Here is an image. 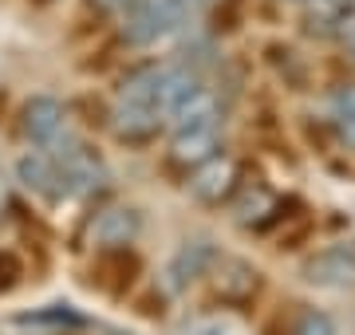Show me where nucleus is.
I'll list each match as a JSON object with an SVG mask.
<instances>
[{"label": "nucleus", "mask_w": 355, "mask_h": 335, "mask_svg": "<svg viewBox=\"0 0 355 335\" xmlns=\"http://www.w3.org/2000/svg\"><path fill=\"white\" fill-rule=\"evenodd\" d=\"M123 16H127V20H123L127 44L146 48V44H154V39L170 36V32L182 24L186 8H182V0H130V8Z\"/></svg>", "instance_id": "nucleus-1"}, {"label": "nucleus", "mask_w": 355, "mask_h": 335, "mask_svg": "<svg viewBox=\"0 0 355 335\" xmlns=\"http://www.w3.org/2000/svg\"><path fill=\"white\" fill-rule=\"evenodd\" d=\"M55 166H60V174H64V190L76 194V197L99 194V190H107V181H111L103 158L95 154L91 146L76 142V138H64V146L55 150Z\"/></svg>", "instance_id": "nucleus-2"}, {"label": "nucleus", "mask_w": 355, "mask_h": 335, "mask_svg": "<svg viewBox=\"0 0 355 335\" xmlns=\"http://www.w3.org/2000/svg\"><path fill=\"white\" fill-rule=\"evenodd\" d=\"M304 280L320 288H355V241L316 253L304 264Z\"/></svg>", "instance_id": "nucleus-3"}, {"label": "nucleus", "mask_w": 355, "mask_h": 335, "mask_svg": "<svg viewBox=\"0 0 355 335\" xmlns=\"http://www.w3.org/2000/svg\"><path fill=\"white\" fill-rule=\"evenodd\" d=\"M221 150V123H198V127H178L170 142V162L178 166H202Z\"/></svg>", "instance_id": "nucleus-4"}, {"label": "nucleus", "mask_w": 355, "mask_h": 335, "mask_svg": "<svg viewBox=\"0 0 355 335\" xmlns=\"http://www.w3.org/2000/svg\"><path fill=\"white\" fill-rule=\"evenodd\" d=\"M190 190L202 201H221L237 190V162L225 154H214L209 162L193 166V178H190Z\"/></svg>", "instance_id": "nucleus-5"}, {"label": "nucleus", "mask_w": 355, "mask_h": 335, "mask_svg": "<svg viewBox=\"0 0 355 335\" xmlns=\"http://www.w3.org/2000/svg\"><path fill=\"white\" fill-rule=\"evenodd\" d=\"M119 103L158 107V111H162V67L158 64H139L135 71H127L123 83H119Z\"/></svg>", "instance_id": "nucleus-6"}, {"label": "nucleus", "mask_w": 355, "mask_h": 335, "mask_svg": "<svg viewBox=\"0 0 355 335\" xmlns=\"http://www.w3.org/2000/svg\"><path fill=\"white\" fill-rule=\"evenodd\" d=\"M20 181H24L32 194L48 197V201H60L67 194L64 190V174L55 166V158H44V154H24L20 158V166H16Z\"/></svg>", "instance_id": "nucleus-7"}, {"label": "nucleus", "mask_w": 355, "mask_h": 335, "mask_svg": "<svg viewBox=\"0 0 355 335\" xmlns=\"http://www.w3.org/2000/svg\"><path fill=\"white\" fill-rule=\"evenodd\" d=\"M24 134L32 142H55L60 127H64V107L60 99H51V95H36V99H28L24 107Z\"/></svg>", "instance_id": "nucleus-8"}, {"label": "nucleus", "mask_w": 355, "mask_h": 335, "mask_svg": "<svg viewBox=\"0 0 355 335\" xmlns=\"http://www.w3.org/2000/svg\"><path fill=\"white\" fill-rule=\"evenodd\" d=\"M162 127V111L158 107H130V103H119L114 111V134L123 142H150Z\"/></svg>", "instance_id": "nucleus-9"}, {"label": "nucleus", "mask_w": 355, "mask_h": 335, "mask_svg": "<svg viewBox=\"0 0 355 335\" xmlns=\"http://www.w3.org/2000/svg\"><path fill=\"white\" fill-rule=\"evenodd\" d=\"M257 292V269L245 260H221L217 269V296L229 304H245Z\"/></svg>", "instance_id": "nucleus-10"}, {"label": "nucleus", "mask_w": 355, "mask_h": 335, "mask_svg": "<svg viewBox=\"0 0 355 335\" xmlns=\"http://www.w3.org/2000/svg\"><path fill=\"white\" fill-rule=\"evenodd\" d=\"M139 229H142V217L135 209H107L99 225H95V241L107 248H123L139 237Z\"/></svg>", "instance_id": "nucleus-11"}, {"label": "nucleus", "mask_w": 355, "mask_h": 335, "mask_svg": "<svg viewBox=\"0 0 355 335\" xmlns=\"http://www.w3.org/2000/svg\"><path fill=\"white\" fill-rule=\"evenodd\" d=\"M198 91H205L198 71H190V67H170V71H162V115H178Z\"/></svg>", "instance_id": "nucleus-12"}, {"label": "nucleus", "mask_w": 355, "mask_h": 335, "mask_svg": "<svg viewBox=\"0 0 355 335\" xmlns=\"http://www.w3.org/2000/svg\"><path fill=\"white\" fill-rule=\"evenodd\" d=\"M209 260H214V245H209V241H190V245L178 248V257L170 260V272H166V276H170L174 288H182V284H190L193 276H202Z\"/></svg>", "instance_id": "nucleus-13"}, {"label": "nucleus", "mask_w": 355, "mask_h": 335, "mask_svg": "<svg viewBox=\"0 0 355 335\" xmlns=\"http://www.w3.org/2000/svg\"><path fill=\"white\" fill-rule=\"evenodd\" d=\"M304 16L312 32H336L352 16V0H304Z\"/></svg>", "instance_id": "nucleus-14"}, {"label": "nucleus", "mask_w": 355, "mask_h": 335, "mask_svg": "<svg viewBox=\"0 0 355 335\" xmlns=\"http://www.w3.org/2000/svg\"><path fill=\"white\" fill-rule=\"evenodd\" d=\"M272 206H277V197L268 194L265 185H245L241 197L233 201V221L237 225H261L265 213H272Z\"/></svg>", "instance_id": "nucleus-15"}, {"label": "nucleus", "mask_w": 355, "mask_h": 335, "mask_svg": "<svg viewBox=\"0 0 355 335\" xmlns=\"http://www.w3.org/2000/svg\"><path fill=\"white\" fill-rule=\"evenodd\" d=\"M331 118H336L340 138L355 150V83H347V87H340L331 95Z\"/></svg>", "instance_id": "nucleus-16"}, {"label": "nucleus", "mask_w": 355, "mask_h": 335, "mask_svg": "<svg viewBox=\"0 0 355 335\" xmlns=\"http://www.w3.org/2000/svg\"><path fill=\"white\" fill-rule=\"evenodd\" d=\"M292 335H336V327H331V320L324 316V311H300Z\"/></svg>", "instance_id": "nucleus-17"}, {"label": "nucleus", "mask_w": 355, "mask_h": 335, "mask_svg": "<svg viewBox=\"0 0 355 335\" xmlns=\"http://www.w3.org/2000/svg\"><path fill=\"white\" fill-rule=\"evenodd\" d=\"M20 276V264H16L12 253H0V292L4 288H12V280Z\"/></svg>", "instance_id": "nucleus-18"}, {"label": "nucleus", "mask_w": 355, "mask_h": 335, "mask_svg": "<svg viewBox=\"0 0 355 335\" xmlns=\"http://www.w3.org/2000/svg\"><path fill=\"white\" fill-rule=\"evenodd\" d=\"M91 4H95V8H99V12H127L130 8V0H91Z\"/></svg>", "instance_id": "nucleus-19"}, {"label": "nucleus", "mask_w": 355, "mask_h": 335, "mask_svg": "<svg viewBox=\"0 0 355 335\" xmlns=\"http://www.w3.org/2000/svg\"><path fill=\"white\" fill-rule=\"evenodd\" d=\"M209 4H217V0H182L186 12H202V8H209Z\"/></svg>", "instance_id": "nucleus-20"}, {"label": "nucleus", "mask_w": 355, "mask_h": 335, "mask_svg": "<svg viewBox=\"0 0 355 335\" xmlns=\"http://www.w3.org/2000/svg\"><path fill=\"white\" fill-rule=\"evenodd\" d=\"M343 36H347V48L355 52V16H347V24H343Z\"/></svg>", "instance_id": "nucleus-21"}, {"label": "nucleus", "mask_w": 355, "mask_h": 335, "mask_svg": "<svg viewBox=\"0 0 355 335\" xmlns=\"http://www.w3.org/2000/svg\"><path fill=\"white\" fill-rule=\"evenodd\" d=\"M4 209H8V178L0 174V213H4Z\"/></svg>", "instance_id": "nucleus-22"}, {"label": "nucleus", "mask_w": 355, "mask_h": 335, "mask_svg": "<svg viewBox=\"0 0 355 335\" xmlns=\"http://www.w3.org/2000/svg\"><path fill=\"white\" fill-rule=\"evenodd\" d=\"M296 4H304V0H296Z\"/></svg>", "instance_id": "nucleus-23"}]
</instances>
